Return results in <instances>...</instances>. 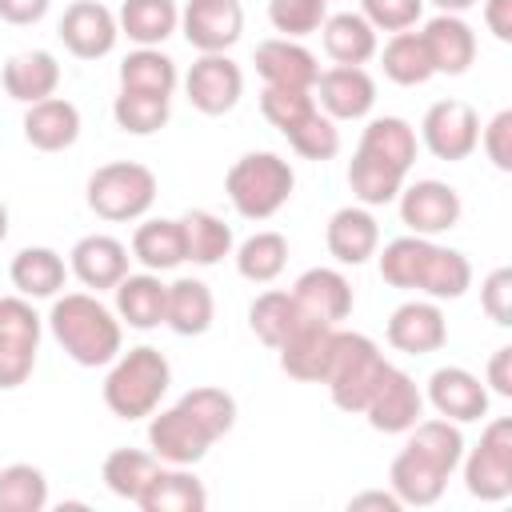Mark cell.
Masks as SVG:
<instances>
[{
    "instance_id": "cell-1",
    "label": "cell",
    "mask_w": 512,
    "mask_h": 512,
    "mask_svg": "<svg viewBox=\"0 0 512 512\" xmlns=\"http://www.w3.org/2000/svg\"><path fill=\"white\" fill-rule=\"evenodd\" d=\"M464 448L468 444H464L460 424H452L444 416H420L404 432V448L388 464V488L396 492L400 504H412V508L436 504L444 496L452 472L460 468Z\"/></svg>"
},
{
    "instance_id": "cell-2",
    "label": "cell",
    "mask_w": 512,
    "mask_h": 512,
    "mask_svg": "<svg viewBox=\"0 0 512 512\" xmlns=\"http://www.w3.org/2000/svg\"><path fill=\"white\" fill-rule=\"evenodd\" d=\"M416 152H420V136L404 116H372L348 160V188L356 204L364 208L396 204L416 164Z\"/></svg>"
},
{
    "instance_id": "cell-3",
    "label": "cell",
    "mask_w": 512,
    "mask_h": 512,
    "mask_svg": "<svg viewBox=\"0 0 512 512\" xmlns=\"http://www.w3.org/2000/svg\"><path fill=\"white\" fill-rule=\"evenodd\" d=\"M376 268L384 284L416 292L428 300H460L472 288V264L460 248H444L432 236H396L376 248Z\"/></svg>"
},
{
    "instance_id": "cell-4",
    "label": "cell",
    "mask_w": 512,
    "mask_h": 512,
    "mask_svg": "<svg viewBox=\"0 0 512 512\" xmlns=\"http://www.w3.org/2000/svg\"><path fill=\"white\" fill-rule=\"evenodd\" d=\"M44 328L64 348V356L80 368H104L124 348V324L96 292H60V296H52Z\"/></svg>"
},
{
    "instance_id": "cell-5",
    "label": "cell",
    "mask_w": 512,
    "mask_h": 512,
    "mask_svg": "<svg viewBox=\"0 0 512 512\" xmlns=\"http://www.w3.org/2000/svg\"><path fill=\"white\" fill-rule=\"evenodd\" d=\"M168 384H172V364L160 348L152 344H136L128 352L120 348V356L108 364L104 376V404L120 420H144L160 408Z\"/></svg>"
},
{
    "instance_id": "cell-6",
    "label": "cell",
    "mask_w": 512,
    "mask_h": 512,
    "mask_svg": "<svg viewBox=\"0 0 512 512\" xmlns=\"http://www.w3.org/2000/svg\"><path fill=\"white\" fill-rule=\"evenodd\" d=\"M296 188V172L280 152H244L224 172V192L244 220H272Z\"/></svg>"
},
{
    "instance_id": "cell-7",
    "label": "cell",
    "mask_w": 512,
    "mask_h": 512,
    "mask_svg": "<svg viewBox=\"0 0 512 512\" xmlns=\"http://www.w3.org/2000/svg\"><path fill=\"white\" fill-rule=\"evenodd\" d=\"M388 360L380 352V344L364 332H348V328H336V340H332V356H328V372H324V388H328V400L356 416L364 412L368 396L376 392L380 376H384Z\"/></svg>"
},
{
    "instance_id": "cell-8",
    "label": "cell",
    "mask_w": 512,
    "mask_h": 512,
    "mask_svg": "<svg viewBox=\"0 0 512 512\" xmlns=\"http://www.w3.org/2000/svg\"><path fill=\"white\" fill-rule=\"evenodd\" d=\"M156 172L148 164H136V160H112V164H100L88 184H84V200L88 208L108 220V224H132V220H144L156 204Z\"/></svg>"
},
{
    "instance_id": "cell-9",
    "label": "cell",
    "mask_w": 512,
    "mask_h": 512,
    "mask_svg": "<svg viewBox=\"0 0 512 512\" xmlns=\"http://www.w3.org/2000/svg\"><path fill=\"white\" fill-rule=\"evenodd\" d=\"M460 472L472 500L500 504L512 496V420L508 416H496L484 424L480 440L464 448Z\"/></svg>"
},
{
    "instance_id": "cell-10",
    "label": "cell",
    "mask_w": 512,
    "mask_h": 512,
    "mask_svg": "<svg viewBox=\"0 0 512 512\" xmlns=\"http://www.w3.org/2000/svg\"><path fill=\"white\" fill-rule=\"evenodd\" d=\"M44 336V316L32 308L28 296H0V392L28 384L36 372Z\"/></svg>"
},
{
    "instance_id": "cell-11",
    "label": "cell",
    "mask_w": 512,
    "mask_h": 512,
    "mask_svg": "<svg viewBox=\"0 0 512 512\" xmlns=\"http://www.w3.org/2000/svg\"><path fill=\"white\" fill-rule=\"evenodd\" d=\"M180 84L200 116H224L244 96V68L228 52H200Z\"/></svg>"
},
{
    "instance_id": "cell-12",
    "label": "cell",
    "mask_w": 512,
    "mask_h": 512,
    "mask_svg": "<svg viewBox=\"0 0 512 512\" xmlns=\"http://www.w3.org/2000/svg\"><path fill=\"white\" fill-rule=\"evenodd\" d=\"M396 208H400V224L412 232V236H440V232H452L464 216V200L460 192L448 184V180H412L400 188L396 196Z\"/></svg>"
},
{
    "instance_id": "cell-13",
    "label": "cell",
    "mask_w": 512,
    "mask_h": 512,
    "mask_svg": "<svg viewBox=\"0 0 512 512\" xmlns=\"http://www.w3.org/2000/svg\"><path fill=\"white\" fill-rule=\"evenodd\" d=\"M420 144L448 164H460L476 152L480 144V116L468 100H436L428 104L424 120H420Z\"/></svg>"
},
{
    "instance_id": "cell-14",
    "label": "cell",
    "mask_w": 512,
    "mask_h": 512,
    "mask_svg": "<svg viewBox=\"0 0 512 512\" xmlns=\"http://www.w3.org/2000/svg\"><path fill=\"white\" fill-rule=\"evenodd\" d=\"M216 444V436L176 400L172 408H156L148 416V452L160 464H200L208 456V448Z\"/></svg>"
},
{
    "instance_id": "cell-15",
    "label": "cell",
    "mask_w": 512,
    "mask_h": 512,
    "mask_svg": "<svg viewBox=\"0 0 512 512\" xmlns=\"http://www.w3.org/2000/svg\"><path fill=\"white\" fill-rule=\"evenodd\" d=\"M420 392H424V404L452 424H476L488 416V404H492V392L484 388V380L460 364H440Z\"/></svg>"
},
{
    "instance_id": "cell-16",
    "label": "cell",
    "mask_w": 512,
    "mask_h": 512,
    "mask_svg": "<svg viewBox=\"0 0 512 512\" xmlns=\"http://www.w3.org/2000/svg\"><path fill=\"white\" fill-rule=\"evenodd\" d=\"M312 100L336 124H344V120H368V112L376 108V80L360 64H332V68H324L316 76Z\"/></svg>"
},
{
    "instance_id": "cell-17",
    "label": "cell",
    "mask_w": 512,
    "mask_h": 512,
    "mask_svg": "<svg viewBox=\"0 0 512 512\" xmlns=\"http://www.w3.org/2000/svg\"><path fill=\"white\" fill-rule=\"evenodd\" d=\"M56 36L76 60H104L120 40V24H116V12L108 4L72 0L56 24Z\"/></svg>"
},
{
    "instance_id": "cell-18",
    "label": "cell",
    "mask_w": 512,
    "mask_h": 512,
    "mask_svg": "<svg viewBox=\"0 0 512 512\" xmlns=\"http://www.w3.org/2000/svg\"><path fill=\"white\" fill-rule=\"evenodd\" d=\"M384 336L396 352L404 356H428V352H440L448 344V320H444V308L440 300H428V296H412L404 304L392 308L388 324H384Z\"/></svg>"
},
{
    "instance_id": "cell-19",
    "label": "cell",
    "mask_w": 512,
    "mask_h": 512,
    "mask_svg": "<svg viewBox=\"0 0 512 512\" xmlns=\"http://www.w3.org/2000/svg\"><path fill=\"white\" fill-rule=\"evenodd\" d=\"M360 416H368V424L376 432H384V436H404L424 416V392L404 368L388 364Z\"/></svg>"
},
{
    "instance_id": "cell-20",
    "label": "cell",
    "mask_w": 512,
    "mask_h": 512,
    "mask_svg": "<svg viewBox=\"0 0 512 512\" xmlns=\"http://www.w3.org/2000/svg\"><path fill=\"white\" fill-rule=\"evenodd\" d=\"M180 36L196 52H228L244 36L240 0H188L180 8Z\"/></svg>"
},
{
    "instance_id": "cell-21",
    "label": "cell",
    "mask_w": 512,
    "mask_h": 512,
    "mask_svg": "<svg viewBox=\"0 0 512 512\" xmlns=\"http://www.w3.org/2000/svg\"><path fill=\"white\" fill-rule=\"evenodd\" d=\"M336 328L340 324H324L316 316H300L296 328L280 340L276 348V360H280V372L300 380V384H320L324 372H328V356H332V340H336Z\"/></svg>"
},
{
    "instance_id": "cell-22",
    "label": "cell",
    "mask_w": 512,
    "mask_h": 512,
    "mask_svg": "<svg viewBox=\"0 0 512 512\" xmlns=\"http://www.w3.org/2000/svg\"><path fill=\"white\" fill-rule=\"evenodd\" d=\"M128 264H132L128 244L116 240V236H108V232H88L68 252V272L88 292H112L128 276Z\"/></svg>"
},
{
    "instance_id": "cell-23",
    "label": "cell",
    "mask_w": 512,
    "mask_h": 512,
    "mask_svg": "<svg viewBox=\"0 0 512 512\" xmlns=\"http://www.w3.org/2000/svg\"><path fill=\"white\" fill-rule=\"evenodd\" d=\"M420 40H424V52H428L436 76H464L476 64V52H480L472 24L456 12H436L420 28Z\"/></svg>"
},
{
    "instance_id": "cell-24",
    "label": "cell",
    "mask_w": 512,
    "mask_h": 512,
    "mask_svg": "<svg viewBox=\"0 0 512 512\" xmlns=\"http://www.w3.org/2000/svg\"><path fill=\"white\" fill-rule=\"evenodd\" d=\"M324 244H328V256L344 268H360L376 256L380 248V224L372 216V208L364 204H344L328 216V228H324Z\"/></svg>"
},
{
    "instance_id": "cell-25",
    "label": "cell",
    "mask_w": 512,
    "mask_h": 512,
    "mask_svg": "<svg viewBox=\"0 0 512 512\" xmlns=\"http://www.w3.org/2000/svg\"><path fill=\"white\" fill-rule=\"evenodd\" d=\"M300 304L304 316H316L324 324H344L356 308V296H352V284L340 268H308L296 276V284L288 288Z\"/></svg>"
},
{
    "instance_id": "cell-26",
    "label": "cell",
    "mask_w": 512,
    "mask_h": 512,
    "mask_svg": "<svg viewBox=\"0 0 512 512\" xmlns=\"http://www.w3.org/2000/svg\"><path fill=\"white\" fill-rule=\"evenodd\" d=\"M252 64H256L260 80L272 84V88H308L312 92V84L320 76V64H316L312 48H304L300 40H288V36L260 40Z\"/></svg>"
},
{
    "instance_id": "cell-27",
    "label": "cell",
    "mask_w": 512,
    "mask_h": 512,
    "mask_svg": "<svg viewBox=\"0 0 512 512\" xmlns=\"http://www.w3.org/2000/svg\"><path fill=\"white\" fill-rule=\"evenodd\" d=\"M24 140L36 148V152H68L76 140H80V108L64 96H48V100H36L28 104L24 112Z\"/></svg>"
},
{
    "instance_id": "cell-28",
    "label": "cell",
    "mask_w": 512,
    "mask_h": 512,
    "mask_svg": "<svg viewBox=\"0 0 512 512\" xmlns=\"http://www.w3.org/2000/svg\"><path fill=\"white\" fill-rule=\"evenodd\" d=\"M140 512H204L208 508V492L200 484V476L184 464H156L152 480L144 484V492L136 496Z\"/></svg>"
},
{
    "instance_id": "cell-29",
    "label": "cell",
    "mask_w": 512,
    "mask_h": 512,
    "mask_svg": "<svg viewBox=\"0 0 512 512\" xmlns=\"http://www.w3.org/2000/svg\"><path fill=\"white\" fill-rule=\"evenodd\" d=\"M4 92L16 100V104H36V100H48L56 96L60 88V60L48 52V48H28V52H16L4 60Z\"/></svg>"
},
{
    "instance_id": "cell-30",
    "label": "cell",
    "mask_w": 512,
    "mask_h": 512,
    "mask_svg": "<svg viewBox=\"0 0 512 512\" xmlns=\"http://www.w3.org/2000/svg\"><path fill=\"white\" fill-rule=\"evenodd\" d=\"M116 304L112 312L120 316V324L136 328V332H152L164 324V296H168V284L160 280V272H128L116 288H112Z\"/></svg>"
},
{
    "instance_id": "cell-31",
    "label": "cell",
    "mask_w": 512,
    "mask_h": 512,
    "mask_svg": "<svg viewBox=\"0 0 512 512\" xmlns=\"http://www.w3.org/2000/svg\"><path fill=\"white\" fill-rule=\"evenodd\" d=\"M8 280L20 296L28 300H52L64 292V280H68V264L56 248L48 244H28L12 256L8 264Z\"/></svg>"
},
{
    "instance_id": "cell-32",
    "label": "cell",
    "mask_w": 512,
    "mask_h": 512,
    "mask_svg": "<svg viewBox=\"0 0 512 512\" xmlns=\"http://www.w3.org/2000/svg\"><path fill=\"white\" fill-rule=\"evenodd\" d=\"M164 324L176 336H204L216 324V296L200 276H176L164 296Z\"/></svg>"
},
{
    "instance_id": "cell-33",
    "label": "cell",
    "mask_w": 512,
    "mask_h": 512,
    "mask_svg": "<svg viewBox=\"0 0 512 512\" xmlns=\"http://www.w3.org/2000/svg\"><path fill=\"white\" fill-rule=\"evenodd\" d=\"M320 44L332 64H368L380 48L376 28L360 12H328L320 24Z\"/></svg>"
},
{
    "instance_id": "cell-34",
    "label": "cell",
    "mask_w": 512,
    "mask_h": 512,
    "mask_svg": "<svg viewBox=\"0 0 512 512\" xmlns=\"http://www.w3.org/2000/svg\"><path fill=\"white\" fill-rule=\"evenodd\" d=\"M120 36L136 48H160L172 32H180V4L176 0H124L116 8Z\"/></svg>"
},
{
    "instance_id": "cell-35",
    "label": "cell",
    "mask_w": 512,
    "mask_h": 512,
    "mask_svg": "<svg viewBox=\"0 0 512 512\" xmlns=\"http://www.w3.org/2000/svg\"><path fill=\"white\" fill-rule=\"evenodd\" d=\"M180 232H184V260L196 268H216L224 256H232L236 236L232 224H224L216 212L208 208H192L180 216Z\"/></svg>"
},
{
    "instance_id": "cell-36",
    "label": "cell",
    "mask_w": 512,
    "mask_h": 512,
    "mask_svg": "<svg viewBox=\"0 0 512 512\" xmlns=\"http://www.w3.org/2000/svg\"><path fill=\"white\" fill-rule=\"evenodd\" d=\"M132 260H140L148 272H172L184 264V232L180 220L168 216H144L132 232Z\"/></svg>"
},
{
    "instance_id": "cell-37",
    "label": "cell",
    "mask_w": 512,
    "mask_h": 512,
    "mask_svg": "<svg viewBox=\"0 0 512 512\" xmlns=\"http://www.w3.org/2000/svg\"><path fill=\"white\" fill-rule=\"evenodd\" d=\"M376 56H380V68H384V76L392 80V84H400V88H420V84H428L436 72H432V60H428V52H424V40H420V32H392L388 40H384V48H376Z\"/></svg>"
},
{
    "instance_id": "cell-38",
    "label": "cell",
    "mask_w": 512,
    "mask_h": 512,
    "mask_svg": "<svg viewBox=\"0 0 512 512\" xmlns=\"http://www.w3.org/2000/svg\"><path fill=\"white\" fill-rule=\"evenodd\" d=\"M176 84H180V68L164 48H132L120 60V88L172 96Z\"/></svg>"
},
{
    "instance_id": "cell-39",
    "label": "cell",
    "mask_w": 512,
    "mask_h": 512,
    "mask_svg": "<svg viewBox=\"0 0 512 512\" xmlns=\"http://www.w3.org/2000/svg\"><path fill=\"white\" fill-rule=\"evenodd\" d=\"M232 260H236V272L248 284H272L288 264V240L280 232H272V228L252 232L248 240H240L232 248Z\"/></svg>"
},
{
    "instance_id": "cell-40",
    "label": "cell",
    "mask_w": 512,
    "mask_h": 512,
    "mask_svg": "<svg viewBox=\"0 0 512 512\" xmlns=\"http://www.w3.org/2000/svg\"><path fill=\"white\" fill-rule=\"evenodd\" d=\"M304 312H300V304H296V296L292 292H284V288H268V292H260L252 304H248V328H252V336L264 344V348H280V340L296 328V320H300Z\"/></svg>"
},
{
    "instance_id": "cell-41",
    "label": "cell",
    "mask_w": 512,
    "mask_h": 512,
    "mask_svg": "<svg viewBox=\"0 0 512 512\" xmlns=\"http://www.w3.org/2000/svg\"><path fill=\"white\" fill-rule=\"evenodd\" d=\"M156 464H160V460H156L152 452H144V448H112V452L104 456V464H100V480H104V488H108L112 496L136 504V496H140L144 484L152 480Z\"/></svg>"
},
{
    "instance_id": "cell-42",
    "label": "cell",
    "mask_w": 512,
    "mask_h": 512,
    "mask_svg": "<svg viewBox=\"0 0 512 512\" xmlns=\"http://www.w3.org/2000/svg\"><path fill=\"white\" fill-rule=\"evenodd\" d=\"M168 116H172V96L120 88L116 100H112V120L128 136H152V132H160L168 124Z\"/></svg>"
},
{
    "instance_id": "cell-43",
    "label": "cell",
    "mask_w": 512,
    "mask_h": 512,
    "mask_svg": "<svg viewBox=\"0 0 512 512\" xmlns=\"http://www.w3.org/2000/svg\"><path fill=\"white\" fill-rule=\"evenodd\" d=\"M48 508V476L36 464L0 468V512H44Z\"/></svg>"
},
{
    "instance_id": "cell-44",
    "label": "cell",
    "mask_w": 512,
    "mask_h": 512,
    "mask_svg": "<svg viewBox=\"0 0 512 512\" xmlns=\"http://www.w3.org/2000/svg\"><path fill=\"white\" fill-rule=\"evenodd\" d=\"M180 404L220 440V436H228L232 428H236V396L232 392H224V388H216V384H196V388H188L184 396H180Z\"/></svg>"
},
{
    "instance_id": "cell-45",
    "label": "cell",
    "mask_w": 512,
    "mask_h": 512,
    "mask_svg": "<svg viewBox=\"0 0 512 512\" xmlns=\"http://www.w3.org/2000/svg\"><path fill=\"white\" fill-rule=\"evenodd\" d=\"M288 148L304 160H332L340 152V124L332 116H324L320 108H312L288 136Z\"/></svg>"
},
{
    "instance_id": "cell-46",
    "label": "cell",
    "mask_w": 512,
    "mask_h": 512,
    "mask_svg": "<svg viewBox=\"0 0 512 512\" xmlns=\"http://www.w3.org/2000/svg\"><path fill=\"white\" fill-rule=\"evenodd\" d=\"M324 16H328V0H268V24L288 40H304L320 32Z\"/></svg>"
},
{
    "instance_id": "cell-47",
    "label": "cell",
    "mask_w": 512,
    "mask_h": 512,
    "mask_svg": "<svg viewBox=\"0 0 512 512\" xmlns=\"http://www.w3.org/2000/svg\"><path fill=\"white\" fill-rule=\"evenodd\" d=\"M312 108H316V100L308 88H272V84L260 88V112L280 136H288Z\"/></svg>"
},
{
    "instance_id": "cell-48",
    "label": "cell",
    "mask_w": 512,
    "mask_h": 512,
    "mask_svg": "<svg viewBox=\"0 0 512 512\" xmlns=\"http://www.w3.org/2000/svg\"><path fill=\"white\" fill-rule=\"evenodd\" d=\"M360 16L376 32H408L424 16V0H360Z\"/></svg>"
},
{
    "instance_id": "cell-49",
    "label": "cell",
    "mask_w": 512,
    "mask_h": 512,
    "mask_svg": "<svg viewBox=\"0 0 512 512\" xmlns=\"http://www.w3.org/2000/svg\"><path fill=\"white\" fill-rule=\"evenodd\" d=\"M496 172H512V108H500L488 124H480V144Z\"/></svg>"
},
{
    "instance_id": "cell-50",
    "label": "cell",
    "mask_w": 512,
    "mask_h": 512,
    "mask_svg": "<svg viewBox=\"0 0 512 512\" xmlns=\"http://www.w3.org/2000/svg\"><path fill=\"white\" fill-rule=\"evenodd\" d=\"M480 308L500 328L512 324V268H492L484 276V284H480Z\"/></svg>"
},
{
    "instance_id": "cell-51",
    "label": "cell",
    "mask_w": 512,
    "mask_h": 512,
    "mask_svg": "<svg viewBox=\"0 0 512 512\" xmlns=\"http://www.w3.org/2000/svg\"><path fill=\"white\" fill-rule=\"evenodd\" d=\"M484 388L492 396H512V348L500 344L492 356H488V368H484Z\"/></svg>"
},
{
    "instance_id": "cell-52",
    "label": "cell",
    "mask_w": 512,
    "mask_h": 512,
    "mask_svg": "<svg viewBox=\"0 0 512 512\" xmlns=\"http://www.w3.org/2000/svg\"><path fill=\"white\" fill-rule=\"evenodd\" d=\"M48 8H52V0H0V20L28 28V24H40L48 16Z\"/></svg>"
},
{
    "instance_id": "cell-53",
    "label": "cell",
    "mask_w": 512,
    "mask_h": 512,
    "mask_svg": "<svg viewBox=\"0 0 512 512\" xmlns=\"http://www.w3.org/2000/svg\"><path fill=\"white\" fill-rule=\"evenodd\" d=\"M484 4V28L500 40V44H508L512 40V0H480Z\"/></svg>"
},
{
    "instance_id": "cell-54",
    "label": "cell",
    "mask_w": 512,
    "mask_h": 512,
    "mask_svg": "<svg viewBox=\"0 0 512 512\" xmlns=\"http://www.w3.org/2000/svg\"><path fill=\"white\" fill-rule=\"evenodd\" d=\"M348 508H352V512H360V508H380V512H400L404 504L396 500V492H392V488H388V492H384V488H368V492H356V496L348 500Z\"/></svg>"
},
{
    "instance_id": "cell-55",
    "label": "cell",
    "mask_w": 512,
    "mask_h": 512,
    "mask_svg": "<svg viewBox=\"0 0 512 512\" xmlns=\"http://www.w3.org/2000/svg\"><path fill=\"white\" fill-rule=\"evenodd\" d=\"M424 4H432L436 12H456V16H464V12L476 8L480 0H424Z\"/></svg>"
},
{
    "instance_id": "cell-56",
    "label": "cell",
    "mask_w": 512,
    "mask_h": 512,
    "mask_svg": "<svg viewBox=\"0 0 512 512\" xmlns=\"http://www.w3.org/2000/svg\"><path fill=\"white\" fill-rule=\"evenodd\" d=\"M8 240V208H4V200H0V244Z\"/></svg>"
}]
</instances>
